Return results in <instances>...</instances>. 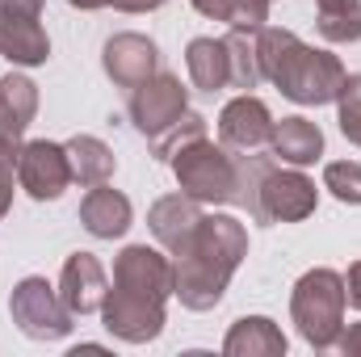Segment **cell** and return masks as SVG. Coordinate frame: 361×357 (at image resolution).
I'll use <instances>...</instances> for the list:
<instances>
[{"label": "cell", "mask_w": 361, "mask_h": 357, "mask_svg": "<svg viewBox=\"0 0 361 357\" xmlns=\"http://www.w3.org/2000/svg\"><path fill=\"white\" fill-rule=\"evenodd\" d=\"M63 147H68V160H72V181L92 189V185H105L114 177V152L97 135H76Z\"/></svg>", "instance_id": "20"}, {"label": "cell", "mask_w": 361, "mask_h": 357, "mask_svg": "<svg viewBox=\"0 0 361 357\" xmlns=\"http://www.w3.org/2000/svg\"><path fill=\"white\" fill-rule=\"evenodd\" d=\"M72 8H85V13H92V8H105L109 0H68Z\"/></svg>", "instance_id": "30"}, {"label": "cell", "mask_w": 361, "mask_h": 357, "mask_svg": "<svg viewBox=\"0 0 361 357\" xmlns=\"http://www.w3.org/2000/svg\"><path fill=\"white\" fill-rule=\"evenodd\" d=\"M0 55L17 68H38L51 55V38L34 8H21L13 0L0 4Z\"/></svg>", "instance_id": "10"}, {"label": "cell", "mask_w": 361, "mask_h": 357, "mask_svg": "<svg viewBox=\"0 0 361 357\" xmlns=\"http://www.w3.org/2000/svg\"><path fill=\"white\" fill-rule=\"evenodd\" d=\"M227 55H231V89H257L261 76V55H257V34L252 30H231L227 38Z\"/></svg>", "instance_id": "21"}, {"label": "cell", "mask_w": 361, "mask_h": 357, "mask_svg": "<svg viewBox=\"0 0 361 357\" xmlns=\"http://www.w3.org/2000/svg\"><path fill=\"white\" fill-rule=\"evenodd\" d=\"M185 68H189L193 89L202 92L231 89V55H227L223 38H193L185 47Z\"/></svg>", "instance_id": "17"}, {"label": "cell", "mask_w": 361, "mask_h": 357, "mask_svg": "<svg viewBox=\"0 0 361 357\" xmlns=\"http://www.w3.org/2000/svg\"><path fill=\"white\" fill-rule=\"evenodd\" d=\"M219 135H223V147H231V152H257V147H265L273 135L269 105L261 97H252V92H240L235 101L223 105Z\"/></svg>", "instance_id": "12"}, {"label": "cell", "mask_w": 361, "mask_h": 357, "mask_svg": "<svg viewBox=\"0 0 361 357\" xmlns=\"http://www.w3.org/2000/svg\"><path fill=\"white\" fill-rule=\"evenodd\" d=\"M169 164L177 173V185L189 198H197L202 206L235 202V189H240V156H227V147L210 143V135L185 143Z\"/></svg>", "instance_id": "5"}, {"label": "cell", "mask_w": 361, "mask_h": 357, "mask_svg": "<svg viewBox=\"0 0 361 357\" xmlns=\"http://www.w3.org/2000/svg\"><path fill=\"white\" fill-rule=\"evenodd\" d=\"M319 189L298 169H269L261 181V223H302L315 214Z\"/></svg>", "instance_id": "9"}, {"label": "cell", "mask_w": 361, "mask_h": 357, "mask_svg": "<svg viewBox=\"0 0 361 357\" xmlns=\"http://www.w3.org/2000/svg\"><path fill=\"white\" fill-rule=\"evenodd\" d=\"M202 135H206V118H202V114H193V109H185V114H180V118L164 131V135H160V139H152V147H156V156H160V160H173L185 143H193V139H202Z\"/></svg>", "instance_id": "23"}, {"label": "cell", "mask_w": 361, "mask_h": 357, "mask_svg": "<svg viewBox=\"0 0 361 357\" xmlns=\"http://www.w3.org/2000/svg\"><path fill=\"white\" fill-rule=\"evenodd\" d=\"M8 311H13V324L30 341H63L72 332V311L63 307L59 290L47 277H21L13 286Z\"/></svg>", "instance_id": "6"}, {"label": "cell", "mask_w": 361, "mask_h": 357, "mask_svg": "<svg viewBox=\"0 0 361 357\" xmlns=\"http://www.w3.org/2000/svg\"><path fill=\"white\" fill-rule=\"evenodd\" d=\"M223 353L227 357H281L286 353V337L265 315H244V320L231 324V332L223 341Z\"/></svg>", "instance_id": "18"}, {"label": "cell", "mask_w": 361, "mask_h": 357, "mask_svg": "<svg viewBox=\"0 0 361 357\" xmlns=\"http://www.w3.org/2000/svg\"><path fill=\"white\" fill-rule=\"evenodd\" d=\"M80 223H85V231L97 236V240H118V236H126V227L135 223L130 198L118 193V189H109V181H105V185H92L89 198L80 202Z\"/></svg>", "instance_id": "15"}, {"label": "cell", "mask_w": 361, "mask_h": 357, "mask_svg": "<svg viewBox=\"0 0 361 357\" xmlns=\"http://www.w3.org/2000/svg\"><path fill=\"white\" fill-rule=\"evenodd\" d=\"M185 109H189V92H185V85L173 72H156L152 80H143L139 89L130 92V122L147 139H160Z\"/></svg>", "instance_id": "8"}, {"label": "cell", "mask_w": 361, "mask_h": 357, "mask_svg": "<svg viewBox=\"0 0 361 357\" xmlns=\"http://www.w3.org/2000/svg\"><path fill=\"white\" fill-rule=\"evenodd\" d=\"M257 55H261V76L273 80L281 97L298 101V105H328L336 101V92L345 85V63L332 51H315L307 47L298 34L265 25L257 30Z\"/></svg>", "instance_id": "3"}, {"label": "cell", "mask_w": 361, "mask_h": 357, "mask_svg": "<svg viewBox=\"0 0 361 357\" xmlns=\"http://www.w3.org/2000/svg\"><path fill=\"white\" fill-rule=\"evenodd\" d=\"M345 277L336 269H311L290 294V315L311 349H332L345 332Z\"/></svg>", "instance_id": "4"}, {"label": "cell", "mask_w": 361, "mask_h": 357, "mask_svg": "<svg viewBox=\"0 0 361 357\" xmlns=\"http://www.w3.org/2000/svg\"><path fill=\"white\" fill-rule=\"evenodd\" d=\"M38 114V85L21 72H8L0 80V135L4 139H21L25 126Z\"/></svg>", "instance_id": "19"}, {"label": "cell", "mask_w": 361, "mask_h": 357, "mask_svg": "<svg viewBox=\"0 0 361 357\" xmlns=\"http://www.w3.org/2000/svg\"><path fill=\"white\" fill-rule=\"evenodd\" d=\"M336 345H341V353H345V357H361V324H353L349 332H341V341H336Z\"/></svg>", "instance_id": "28"}, {"label": "cell", "mask_w": 361, "mask_h": 357, "mask_svg": "<svg viewBox=\"0 0 361 357\" xmlns=\"http://www.w3.org/2000/svg\"><path fill=\"white\" fill-rule=\"evenodd\" d=\"M13 4H21V8H34V13H42V0H13Z\"/></svg>", "instance_id": "31"}, {"label": "cell", "mask_w": 361, "mask_h": 357, "mask_svg": "<svg viewBox=\"0 0 361 357\" xmlns=\"http://www.w3.org/2000/svg\"><path fill=\"white\" fill-rule=\"evenodd\" d=\"M17 185L34 198V202H55L68 185H72V160L68 147L51 143V139H34L17 152Z\"/></svg>", "instance_id": "7"}, {"label": "cell", "mask_w": 361, "mask_h": 357, "mask_svg": "<svg viewBox=\"0 0 361 357\" xmlns=\"http://www.w3.org/2000/svg\"><path fill=\"white\" fill-rule=\"evenodd\" d=\"M13 177H17V139L0 135V219L13 206Z\"/></svg>", "instance_id": "26"}, {"label": "cell", "mask_w": 361, "mask_h": 357, "mask_svg": "<svg viewBox=\"0 0 361 357\" xmlns=\"http://www.w3.org/2000/svg\"><path fill=\"white\" fill-rule=\"evenodd\" d=\"M114 8H122V13H156L164 0H109Z\"/></svg>", "instance_id": "29"}, {"label": "cell", "mask_w": 361, "mask_h": 357, "mask_svg": "<svg viewBox=\"0 0 361 357\" xmlns=\"http://www.w3.org/2000/svg\"><path fill=\"white\" fill-rule=\"evenodd\" d=\"M248 257V227L231 214H202L197 231L177 253V294L189 311H210L227 294L240 261Z\"/></svg>", "instance_id": "2"}, {"label": "cell", "mask_w": 361, "mask_h": 357, "mask_svg": "<svg viewBox=\"0 0 361 357\" xmlns=\"http://www.w3.org/2000/svg\"><path fill=\"white\" fill-rule=\"evenodd\" d=\"M324 189H332V198L345 206H361V164L357 160H332L324 169Z\"/></svg>", "instance_id": "24"}, {"label": "cell", "mask_w": 361, "mask_h": 357, "mask_svg": "<svg viewBox=\"0 0 361 357\" xmlns=\"http://www.w3.org/2000/svg\"><path fill=\"white\" fill-rule=\"evenodd\" d=\"M101 63H105V76L118 85V89H139L143 80H152L156 76V63H160V51H156V42L152 38H143V34H114L109 42H105V51H101Z\"/></svg>", "instance_id": "11"}, {"label": "cell", "mask_w": 361, "mask_h": 357, "mask_svg": "<svg viewBox=\"0 0 361 357\" xmlns=\"http://www.w3.org/2000/svg\"><path fill=\"white\" fill-rule=\"evenodd\" d=\"M252 4H257V8H265V13H269V4H273V0H252Z\"/></svg>", "instance_id": "32"}, {"label": "cell", "mask_w": 361, "mask_h": 357, "mask_svg": "<svg viewBox=\"0 0 361 357\" xmlns=\"http://www.w3.org/2000/svg\"><path fill=\"white\" fill-rule=\"evenodd\" d=\"M345 298H349V307L361 311V261L349 269V277H345Z\"/></svg>", "instance_id": "27"}, {"label": "cell", "mask_w": 361, "mask_h": 357, "mask_svg": "<svg viewBox=\"0 0 361 357\" xmlns=\"http://www.w3.org/2000/svg\"><path fill=\"white\" fill-rule=\"evenodd\" d=\"M328 42H361V0H315Z\"/></svg>", "instance_id": "22"}, {"label": "cell", "mask_w": 361, "mask_h": 357, "mask_svg": "<svg viewBox=\"0 0 361 357\" xmlns=\"http://www.w3.org/2000/svg\"><path fill=\"white\" fill-rule=\"evenodd\" d=\"M269 147L277 160L302 169V164H315L324 156V131L311 122V118H281L273 122V135H269Z\"/></svg>", "instance_id": "16"}, {"label": "cell", "mask_w": 361, "mask_h": 357, "mask_svg": "<svg viewBox=\"0 0 361 357\" xmlns=\"http://www.w3.org/2000/svg\"><path fill=\"white\" fill-rule=\"evenodd\" d=\"M197 223H202V202L189 198L185 189H180V193H169V198H160V202L147 210V227H152V236H156L173 257L189 244V236L197 231Z\"/></svg>", "instance_id": "14"}, {"label": "cell", "mask_w": 361, "mask_h": 357, "mask_svg": "<svg viewBox=\"0 0 361 357\" xmlns=\"http://www.w3.org/2000/svg\"><path fill=\"white\" fill-rule=\"evenodd\" d=\"M177 290V269L160 248L130 244L114 261V286L101 303L105 328L126 345H147L164 332V307Z\"/></svg>", "instance_id": "1"}, {"label": "cell", "mask_w": 361, "mask_h": 357, "mask_svg": "<svg viewBox=\"0 0 361 357\" xmlns=\"http://www.w3.org/2000/svg\"><path fill=\"white\" fill-rule=\"evenodd\" d=\"M109 294V277H105V265L92 257V253H72L68 265H63V277H59V298L72 315H92L101 311Z\"/></svg>", "instance_id": "13"}, {"label": "cell", "mask_w": 361, "mask_h": 357, "mask_svg": "<svg viewBox=\"0 0 361 357\" xmlns=\"http://www.w3.org/2000/svg\"><path fill=\"white\" fill-rule=\"evenodd\" d=\"M336 114H341V135L361 147V72L345 76V85L336 92Z\"/></svg>", "instance_id": "25"}]
</instances>
